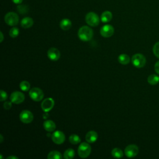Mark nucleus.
Here are the masks:
<instances>
[{"mask_svg":"<svg viewBox=\"0 0 159 159\" xmlns=\"http://www.w3.org/2000/svg\"><path fill=\"white\" fill-rule=\"evenodd\" d=\"M78 36L81 40L88 42L91 40L93 38V31L89 27L84 25L79 29L78 32Z\"/></svg>","mask_w":159,"mask_h":159,"instance_id":"1","label":"nucleus"},{"mask_svg":"<svg viewBox=\"0 0 159 159\" xmlns=\"http://www.w3.org/2000/svg\"><path fill=\"white\" fill-rule=\"evenodd\" d=\"M91 151V147L89 145V143H86V142H83L81 143L78 148V153L80 157L82 158H84L88 157Z\"/></svg>","mask_w":159,"mask_h":159,"instance_id":"2","label":"nucleus"},{"mask_svg":"<svg viewBox=\"0 0 159 159\" xmlns=\"http://www.w3.org/2000/svg\"><path fill=\"white\" fill-rule=\"evenodd\" d=\"M132 63L133 65L137 68H142L146 63V58L145 56L141 53H136L132 57Z\"/></svg>","mask_w":159,"mask_h":159,"instance_id":"3","label":"nucleus"},{"mask_svg":"<svg viewBox=\"0 0 159 159\" xmlns=\"http://www.w3.org/2000/svg\"><path fill=\"white\" fill-rule=\"evenodd\" d=\"M86 22L90 26L96 27L99 24V17L97 14L94 12H88L85 17Z\"/></svg>","mask_w":159,"mask_h":159,"instance_id":"4","label":"nucleus"},{"mask_svg":"<svg viewBox=\"0 0 159 159\" xmlns=\"http://www.w3.org/2000/svg\"><path fill=\"white\" fill-rule=\"evenodd\" d=\"M19 16L14 12H9L4 16L5 22L11 26H15L19 22Z\"/></svg>","mask_w":159,"mask_h":159,"instance_id":"5","label":"nucleus"},{"mask_svg":"<svg viewBox=\"0 0 159 159\" xmlns=\"http://www.w3.org/2000/svg\"><path fill=\"white\" fill-rule=\"evenodd\" d=\"M29 96L33 101L37 102L41 101L43 98L44 94L41 89L39 88H33L29 91Z\"/></svg>","mask_w":159,"mask_h":159,"instance_id":"6","label":"nucleus"},{"mask_svg":"<svg viewBox=\"0 0 159 159\" xmlns=\"http://www.w3.org/2000/svg\"><path fill=\"white\" fill-rule=\"evenodd\" d=\"M139 153V147L134 144H130L127 145L125 150L124 153L128 158H133L135 157Z\"/></svg>","mask_w":159,"mask_h":159,"instance_id":"7","label":"nucleus"},{"mask_svg":"<svg viewBox=\"0 0 159 159\" xmlns=\"http://www.w3.org/2000/svg\"><path fill=\"white\" fill-rule=\"evenodd\" d=\"M19 119L20 121L24 124H29L34 119L32 113L29 110H24L19 114Z\"/></svg>","mask_w":159,"mask_h":159,"instance_id":"8","label":"nucleus"},{"mask_svg":"<svg viewBox=\"0 0 159 159\" xmlns=\"http://www.w3.org/2000/svg\"><path fill=\"white\" fill-rule=\"evenodd\" d=\"M25 99L24 94L20 91H14L10 96V100L12 103L18 104L22 102Z\"/></svg>","mask_w":159,"mask_h":159,"instance_id":"9","label":"nucleus"},{"mask_svg":"<svg viewBox=\"0 0 159 159\" xmlns=\"http://www.w3.org/2000/svg\"><path fill=\"white\" fill-rule=\"evenodd\" d=\"M52 139L53 142L57 144L60 145L63 143L65 140V135L63 132L60 130L55 131L52 135Z\"/></svg>","mask_w":159,"mask_h":159,"instance_id":"10","label":"nucleus"},{"mask_svg":"<svg viewBox=\"0 0 159 159\" xmlns=\"http://www.w3.org/2000/svg\"><path fill=\"white\" fill-rule=\"evenodd\" d=\"M114 32V27L109 24H106L103 25L100 29V34L104 37H110Z\"/></svg>","mask_w":159,"mask_h":159,"instance_id":"11","label":"nucleus"},{"mask_svg":"<svg viewBox=\"0 0 159 159\" xmlns=\"http://www.w3.org/2000/svg\"><path fill=\"white\" fill-rule=\"evenodd\" d=\"M54 104L55 102L53 99L51 98H47L42 102L41 107L44 112H47L52 109V108L54 106Z\"/></svg>","mask_w":159,"mask_h":159,"instance_id":"12","label":"nucleus"},{"mask_svg":"<svg viewBox=\"0 0 159 159\" xmlns=\"http://www.w3.org/2000/svg\"><path fill=\"white\" fill-rule=\"evenodd\" d=\"M47 56L52 61H57L60 57V52L57 48L52 47L48 49L47 52Z\"/></svg>","mask_w":159,"mask_h":159,"instance_id":"13","label":"nucleus"},{"mask_svg":"<svg viewBox=\"0 0 159 159\" xmlns=\"http://www.w3.org/2000/svg\"><path fill=\"white\" fill-rule=\"evenodd\" d=\"M98 137V135L97 132L94 130H91L86 134L85 139L88 143H94L97 140Z\"/></svg>","mask_w":159,"mask_h":159,"instance_id":"14","label":"nucleus"},{"mask_svg":"<svg viewBox=\"0 0 159 159\" xmlns=\"http://www.w3.org/2000/svg\"><path fill=\"white\" fill-rule=\"evenodd\" d=\"M43 128L48 132H53L56 128L55 123L51 120H47L43 122Z\"/></svg>","mask_w":159,"mask_h":159,"instance_id":"15","label":"nucleus"},{"mask_svg":"<svg viewBox=\"0 0 159 159\" xmlns=\"http://www.w3.org/2000/svg\"><path fill=\"white\" fill-rule=\"evenodd\" d=\"M33 24H34V20L30 17H25L23 18L20 22L21 27L24 29H28L31 27Z\"/></svg>","mask_w":159,"mask_h":159,"instance_id":"16","label":"nucleus"},{"mask_svg":"<svg viewBox=\"0 0 159 159\" xmlns=\"http://www.w3.org/2000/svg\"><path fill=\"white\" fill-rule=\"evenodd\" d=\"M60 27L62 30H68L71 27V22L68 19H63L60 22Z\"/></svg>","mask_w":159,"mask_h":159,"instance_id":"17","label":"nucleus"},{"mask_svg":"<svg viewBox=\"0 0 159 159\" xmlns=\"http://www.w3.org/2000/svg\"><path fill=\"white\" fill-rule=\"evenodd\" d=\"M112 18V14L111 12L109 11H104L101 16V20L104 23H106L111 21Z\"/></svg>","mask_w":159,"mask_h":159,"instance_id":"18","label":"nucleus"},{"mask_svg":"<svg viewBox=\"0 0 159 159\" xmlns=\"http://www.w3.org/2000/svg\"><path fill=\"white\" fill-rule=\"evenodd\" d=\"M130 57L128 55L122 53L118 57V61L122 65H127L130 62Z\"/></svg>","mask_w":159,"mask_h":159,"instance_id":"19","label":"nucleus"},{"mask_svg":"<svg viewBox=\"0 0 159 159\" xmlns=\"http://www.w3.org/2000/svg\"><path fill=\"white\" fill-rule=\"evenodd\" d=\"M147 81L150 84L156 85L159 82V76L155 74L150 75L148 76V77L147 78Z\"/></svg>","mask_w":159,"mask_h":159,"instance_id":"20","label":"nucleus"},{"mask_svg":"<svg viewBox=\"0 0 159 159\" xmlns=\"http://www.w3.org/2000/svg\"><path fill=\"white\" fill-rule=\"evenodd\" d=\"M47 158L48 159H61L62 155L60 152L56 150H53L48 153Z\"/></svg>","mask_w":159,"mask_h":159,"instance_id":"21","label":"nucleus"},{"mask_svg":"<svg viewBox=\"0 0 159 159\" xmlns=\"http://www.w3.org/2000/svg\"><path fill=\"white\" fill-rule=\"evenodd\" d=\"M111 154H112V157L116 158H122L123 157V155H124L123 152L122 151L121 149H120L119 148H113L112 152H111Z\"/></svg>","mask_w":159,"mask_h":159,"instance_id":"22","label":"nucleus"},{"mask_svg":"<svg viewBox=\"0 0 159 159\" xmlns=\"http://www.w3.org/2000/svg\"><path fill=\"white\" fill-rule=\"evenodd\" d=\"M75 152L73 149L72 148H68L66 149L63 154V157L65 159H71L75 157Z\"/></svg>","mask_w":159,"mask_h":159,"instance_id":"23","label":"nucleus"},{"mask_svg":"<svg viewBox=\"0 0 159 159\" xmlns=\"http://www.w3.org/2000/svg\"><path fill=\"white\" fill-rule=\"evenodd\" d=\"M69 141L71 144L76 145L81 142L80 137L76 134H71L69 137Z\"/></svg>","mask_w":159,"mask_h":159,"instance_id":"24","label":"nucleus"},{"mask_svg":"<svg viewBox=\"0 0 159 159\" xmlns=\"http://www.w3.org/2000/svg\"><path fill=\"white\" fill-rule=\"evenodd\" d=\"M17 10L20 14H24L29 11V7L26 5H18L17 6Z\"/></svg>","mask_w":159,"mask_h":159,"instance_id":"25","label":"nucleus"},{"mask_svg":"<svg viewBox=\"0 0 159 159\" xmlns=\"http://www.w3.org/2000/svg\"><path fill=\"white\" fill-rule=\"evenodd\" d=\"M20 88L24 91H27L30 87V83L27 81H22L19 84Z\"/></svg>","mask_w":159,"mask_h":159,"instance_id":"26","label":"nucleus"},{"mask_svg":"<svg viewBox=\"0 0 159 159\" xmlns=\"http://www.w3.org/2000/svg\"><path fill=\"white\" fill-rule=\"evenodd\" d=\"M19 29L17 28V27H15L11 28V29H10V30H9V35H10L11 37H12V38H15V37H17L18 35H19Z\"/></svg>","mask_w":159,"mask_h":159,"instance_id":"27","label":"nucleus"},{"mask_svg":"<svg viewBox=\"0 0 159 159\" xmlns=\"http://www.w3.org/2000/svg\"><path fill=\"white\" fill-rule=\"evenodd\" d=\"M153 52L155 57L159 58V42L155 43L153 47Z\"/></svg>","mask_w":159,"mask_h":159,"instance_id":"28","label":"nucleus"},{"mask_svg":"<svg viewBox=\"0 0 159 159\" xmlns=\"http://www.w3.org/2000/svg\"><path fill=\"white\" fill-rule=\"evenodd\" d=\"M7 98V94L6 93V92H5L3 90H1V99L0 101H4L5 100H6Z\"/></svg>","mask_w":159,"mask_h":159,"instance_id":"29","label":"nucleus"},{"mask_svg":"<svg viewBox=\"0 0 159 159\" xmlns=\"http://www.w3.org/2000/svg\"><path fill=\"white\" fill-rule=\"evenodd\" d=\"M12 102H9V101H6L4 104H3V107L6 110H9L12 107Z\"/></svg>","mask_w":159,"mask_h":159,"instance_id":"30","label":"nucleus"},{"mask_svg":"<svg viewBox=\"0 0 159 159\" xmlns=\"http://www.w3.org/2000/svg\"><path fill=\"white\" fill-rule=\"evenodd\" d=\"M155 71L158 75H159V61H157L155 65Z\"/></svg>","mask_w":159,"mask_h":159,"instance_id":"31","label":"nucleus"},{"mask_svg":"<svg viewBox=\"0 0 159 159\" xmlns=\"http://www.w3.org/2000/svg\"><path fill=\"white\" fill-rule=\"evenodd\" d=\"M12 2L14 3V4H20V3H22V1L23 0H12Z\"/></svg>","mask_w":159,"mask_h":159,"instance_id":"32","label":"nucleus"},{"mask_svg":"<svg viewBox=\"0 0 159 159\" xmlns=\"http://www.w3.org/2000/svg\"><path fill=\"white\" fill-rule=\"evenodd\" d=\"M0 35H1V39H0V42H2L4 40V35L2 32H0Z\"/></svg>","mask_w":159,"mask_h":159,"instance_id":"33","label":"nucleus"},{"mask_svg":"<svg viewBox=\"0 0 159 159\" xmlns=\"http://www.w3.org/2000/svg\"><path fill=\"white\" fill-rule=\"evenodd\" d=\"M7 159H18V157L16 156H9L7 157Z\"/></svg>","mask_w":159,"mask_h":159,"instance_id":"34","label":"nucleus"},{"mask_svg":"<svg viewBox=\"0 0 159 159\" xmlns=\"http://www.w3.org/2000/svg\"><path fill=\"white\" fill-rule=\"evenodd\" d=\"M0 137H1V140H0V142H2L3 141V137L2 135V134L0 135Z\"/></svg>","mask_w":159,"mask_h":159,"instance_id":"35","label":"nucleus"}]
</instances>
